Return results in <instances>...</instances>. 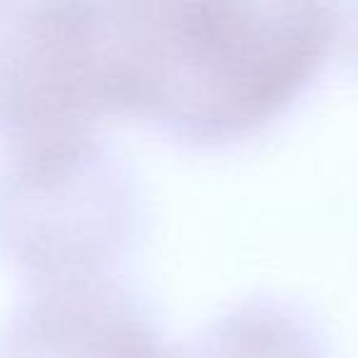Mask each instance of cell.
Wrapping results in <instances>:
<instances>
[{"instance_id": "6da1fadb", "label": "cell", "mask_w": 358, "mask_h": 358, "mask_svg": "<svg viewBox=\"0 0 358 358\" xmlns=\"http://www.w3.org/2000/svg\"><path fill=\"white\" fill-rule=\"evenodd\" d=\"M329 37L327 8L312 3H130L118 37L120 108L189 145L231 143L304 89Z\"/></svg>"}]
</instances>
